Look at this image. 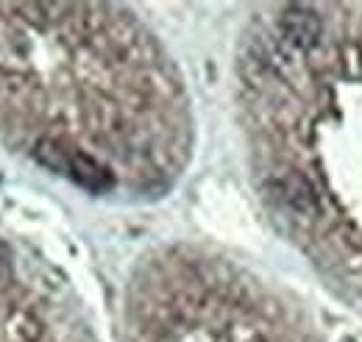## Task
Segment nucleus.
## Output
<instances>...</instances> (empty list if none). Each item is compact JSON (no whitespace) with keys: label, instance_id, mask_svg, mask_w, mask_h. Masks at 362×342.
<instances>
[{"label":"nucleus","instance_id":"f257e3e1","mask_svg":"<svg viewBox=\"0 0 362 342\" xmlns=\"http://www.w3.org/2000/svg\"><path fill=\"white\" fill-rule=\"evenodd\" d=\"M281 34L293 47L310 50L323 37V20L310 6H287L281 11Z\"/></svg>","mask_w":362,"mask_h":342},{"label":"nucleus","instance_id":"f03ea898","mask_svg":"<svg viewBox=\"0 0 362 342\" xmlns=\"http://www.w3.org/2000/svg\"><path fill=\"white\" fill-rule=\"evenodd\" d=\"M64 172L76 184H81L84 189H90V192H106L115 184V175L109 172V167H103L98 159H92L90 153H81V151H70L67 170Z\"/></svg>","mask_w":362,"mask_h":342},{"label":"nucleus","instance_id":"7ed1b4c3","mask_svg":"<svg viewBox=\"0 0 362 342\" xmlns=\"http://www.w3.org/2000/svg\"><path fill=\"white\" fill-rule=\"evenodd\" d=\"M276 189H279V198L301 217H313L317 214V192L313 189V184L298 175V172H284L279 181H276Z\"/></svg>","mask_w":362,"mask_h":342},{"label":"nucleus","instance_id":"20e7f679","mask_svg":"<svg viewBox=\"0 0 362 342\" xmlns=\"http://www.w3.org/2000/svg\"><path fill=\"white\" fill-rule=\"evenodd\" d=\"M34 156H37L40 165H45L47 170L64 172L67 170L70 151H67L62 142H56V139H40V142L34 145Z\"/></svg>","mask_w":362,"mask_h":342},{"label":"nucleus","instance_id":"39448f33","mask_svg":"<svg viewBox=\"0 0 362 342\" xmlns=\"http://www.w3.org/2000/svg\"><path fill=\"white\" fill-rule=\"evenodd\" d=\"M8 267H11V254H8V248L0 242V276H6Z\"/></svg>","mask_w":362,"mask_h":342}]
</instances>
